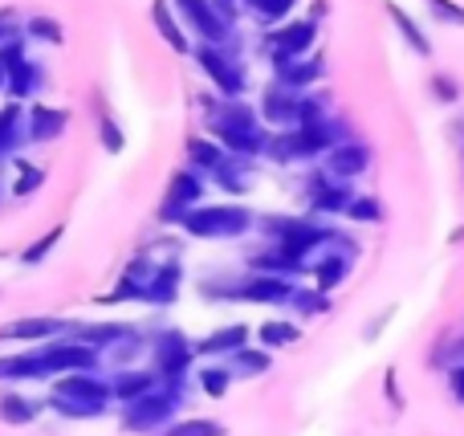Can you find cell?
<instances>
[{
	"label": "cell",
	"mask_w": 464,
	"mask_h": 436,
	"mask_svg": "<svg viewBox=\"0 0 464 436\" xmlns=\"http://www.w3.org/2000/svg\"><path fill=\"white\" fill-rule=\"evenodd\" d=\"M0 86H5V65H0Z\"/></svg>",
	"instance_id": "48"
},
{
	"label": "cell",
	"mask_w": 464,
	"mask_h": 436,
	"mask_svg": "<svg viewBox=\"0 0 464 436\" xmlns=\"http://www.w3.org/2000/svg\"><path fill=\"white\" fill-rule=\"evenodd\" d=\"M314 41H318V24H314L310 16H302V21H289V24H281V29H273L265 49H269L273 65H285V62H294V57L310 53Z\"/></svg>",
	"instance_id": "9"
},
{
	"label": "cell",
	"mask_w": 464,
	"mask_h": 436,
	"mask_svg": "<svg viewBox=\"0 0 464 436\" xmlns=\"http://www.w3.org/2000/svg\"><path fill=\"white\" fill-rule=\"evenodd\" d=\"M200 196H204V176L200 171H192V168H184V171H176L171 176V184H168V196H163V208H160V217L163 220H184L188 212L200 204Z\"/></svg>",
	"instance_id": "12"
},
{
	"label": "cell",
	"mask_w": 464,
	"mask_h": 436,
	"mask_svg": "<svg viewBox=\"0 0 464 436\" xmlns=\"http://www.w3.org/2000/svg\"><path fill=\"white\" fill-rule=\"evenodd\" d=\"M13 37H16V13L13 8H0V45Z\"/></svg>",
	"instance_id": "47"
},
{
	"label": "cell",
	"mask_w": 464,
	"mask_h": 436,
	"mask_svg": "<svg viewBox=\"0 0 464 436\" xmlns=\"http://www.w3.org/2000/svg\"><path fill=\"white\" fill-rule=\"evenodd\" d=\"M111 380H102L98 372H73L53 380L49 392V408H53L62 421H98V416L111 412Z\"/></svg>",
	"instance_id": "2"
},
{
	"label": "cell",
	"mask_w": 464,
	"mask_h": 436,
	"mask_svg": "<svg viewBox=\"0 0 464 436\" xmlns=\"http://www.w3.org/2000/svg\"><path fill=\"white\" fill-rule=\"evenodd\" d=\"M367 163H371V151L362 143H354V139H346V143H338V147H330L326 151V176L330 179H354V176H362L367 171Z\"/></svg>",
	"instance_id": "16"
},
{
	"label": "cell",
	"mask_w": 464,
	"mask_h": 436,
	"mask_svg": "<svg viewBox=\"0 0 464 436\" xmlns=\"http://www.w3.org/2000/svg\"><path fill=\"white\" fill-rule=\"evenodd\" d=\"M179 404H184V388H171V383H160L155 392H147V396L130 400V404H122V429L127 432H139V436H160L168 429L171 421H176Z\"/></svg>",
	"instance_id": "4"
},
{
	"label": "cell",
	"mask_w": 464,
	"mask_h": 436,
	"mask_svg": "<svg viewBox=\"0 0 464 436\" xmlns=\"http://www.w3.org/2000/svg\"><path fill=\"white\" fill-rule=\"evenodd\" d=\"M179 286H184V266L179 261H163V266H155L151 282H147V298L151 306H171V302L179 298Z\"/></svg>",
	"instance_id": "22"
},
{
	"label": "cell",
	"mask_w": 464,
	"mask_h": 436,
	"mask_svg": "<svg viewBox=\"0 0 464 436\" xmlns=\"http://www.w3.org/2000/svg\"><path fill=\"white\" fill-rule=\"evenodd\" d=\"M62 233H65V228H62V225L45 228V233H41V237H37V241H33V245H29V249H24V253H21V266H29V269H33V266H41V261H45V257H49V253H53V249H57V241H62Z\"/></svg>",
	"instance_id": "37"
},
{
	"label": "cell",
	"mask_w": 464,
	"mask_h": 436,
	"mask_svg": "<svg viewBox=\"0 0 464 436\" xmlns=\"http://www.w3.org/2000/svg\"><path fill=\"white\" fill-rule=\"evenodd\" d=\"M37 380H49L37 347L16 351V355H0V383H37Z\"/></svg>",
	"instance_id": "18"
},
{
	"label": "cell",
	"mask_w": 464,
	"mask_h": 436,
	"mask_svg": "<svg viewBox=\"0 0 464 436\" xmlns=\"http://www.w3.org/2000/svg\"><path fill=\"white\" fill-rule=\"evenodd\" d=\"M273 367V355L265 347H240L237 355H228V372L232 380H256Z\"/></svg>",
	"instance_id": "28"
},
{
	"label": "cell",
	"mask_w": 464,
	"mask_h": 436,
	"mask_svg": "<svg viewBox=\"0 0 464 436\" xmlns=\"http://www.w3.org/2000/svg\"><path fill=\"white\" fill-rule=\"evenodd\" d=\"M160 388V375L147 372V367H119V372L111 375V396L122 400V404H130V400L147 396V392Z\"/></svg>",
	"instance_id": "21"
},
{
	"label": "cell",
	"mask_w": 464,
	"mask_h": 436,
	"mask_svg": "<svg viewBox=\"0 0 464 436\" xmlns=\"http://www.w3.org/2000/svg\"><path fill=\"white\" fill-rule=\"evenodd\" d=\"M265 233H269L273 249L281 253V257L289 261V266L302 269L305 257L318 249H326V245H334V228L326 225H314V220H297V217H269L265 220Z\"/></svg>",
	"instance_id": "3"
},
{
	"label": "cell",
	"mask_w": 464,
	"mask_h": 436,
	"mask_svg": "<svg viewBox=\"0 0 464 436\" xmlns=\"http://www.w3.org/2000/svg\"><path fill=\"white\" fill-rule=\"evenodd\" d=\"M285 306H294L297 315H305V318H318V315H326V310H330V294L305 290V286H294V294H289Z\"/></svg>",
	"instance_id": "35"
},
{
	"label": "cell",
	"mask_w": 464,
	"mask_h": 436,
	"mask_svg": "<svg viewBox=\"0 0 464 436\" xmlns=\"http://www.w3.org/2000/svg\"><path fill=\"white\" fill-rule=\"evenodd\" d=\"M151 359H155V367L151 372L160 375V383H171V388H184V380H188V372H192V363H196V343L188 339L184 331H160L151 339Z\"/></svg>",
	"instance_id": "6"
},
{
	"label": "cell",
	"mask_w": 464,
	"mask_h": 436,
	"mask_svg": "<svg viewBox=\"0 0 464 436\" xmlns=\"http://www.w3.org/2000/svg\"><path fill=\"white\" fill-rule=\"evenodd\" d=\"M432 94L440 98V102H457V98H460V86L449 78V73H432Z\"/></svg>",
	"instance_id": "45"
},
{
	"label": "cell",
	"mask_w": 464,
	"mask_h": 436,
	"mask_svg": "<svg viewBox=\"0 0 464 436\" xmlns=\"http://www.w3.org/2000/svg\"><path fill=\"white\" fill-rule=\"evenodd\" d=\"M176 13L184 16V24L204 41V45H225L228 41V21L220 16V8L212 0H171Z\"/></svg>",
	"instance_id": "10"
},
{
	"label": "cell",
	"mask_w": 464,
	"mask_h": 436,
	"mask_svg": "<svg viewBox=\"0 0 464 436\" xmlns=\"http://www.w3.org/2000/svg\"><path fill=\"white\" fill-rule=\"evenodd\" d=\"M37 82H41V73H37V65L29 62V57H21V62H13L5 70V90H8V98H29L33 90H37Z\"/></svg>",
	"instance_id": "32"
},
{
	"label": "cell",
	"mask_w": 464,
	"mask_h": 436,
	"mask_svg": "<svg viewBox=\"0 0 464 436\" xmlns=\"http://www.w3.org/2000/svg\"><path fill=\"white\" fill-rule=\"evenodd\" d=\"M196 62H200V70L208 73V82L220 90L225 98H240L245 94V70H240V62H232L225 53V45H192Z\"/></svg>",
	"instance_id": "8"
},
{
	"label": "cell",
	"mask_w": 464,
	"mask_h": 436,
	"mask_svg": "<svg viewBox=\"0 0 464 436\" xmlns=\"http://www.w3.org/2000/svg\"><path fill=\"white\" fill-rule=\"evenodd\" d=\"M245 5L253 8V16H256L261 24H281L289 13H294L297 0H245Z\"/></svg>",
	"instance_id": "39"
},
{
	"label": "cell",
	"mask_w": 464,
	"mask_h": 436,
	"mask_svg": "<svg viewBox=\"0 0 464 436\" xmlns=\"http://www.w3.org/2000/svg\"><path fill=\"white\" fill-rule=\"evenodd\" d=\"M208 131L225 151L237 155V160L265 155V147H269V131H265L261 114H256L248 102H240V98H228L225 106L208 111Z\"/></svg>",
	"instance_id": "1"
},
{
	"label": "cell",
	"mask_w": 464,
	"mask_h": 436,
	"mask_svg": "<svg viewBox=\"0 0 464 436\" xmlns=\"http://www.w3.org/2000/svg\"><path fill=\"white\" fill-rule=\"evenodd\" d=\"M261 114H265V122H273V127H297V90H285L273 82L261 98Z\"/></svg>",
	"instance_id": "24"
},
{
	"label": "cell",
	"mask_w": 464,
	"mask_h": 436,
	"mask_svg": "<svg viewBox=\"0 0 464 436\" xmlns=\"http://www.w3.org/2000/svg\"><path fill=\"white\" fill-rule=\"evenodd\" d=\"M240 347H248V326L228 323V326H217L212 334H204V339L196 343V359H228V355H237Z\"/></svg>",
	"instance_id": "17"
},
{
	"label": "cell",
	"mask_w": 464,
	"mask_h": 436,
	"mask_svg": "<svg viewBox=\"0 0 464 436\" xmlns=\"http://www.w3.org/2000/svg\"><path fill=\"white\" fill-rule=\"evenodd\" d=\"M21 106L16 102H8L5 111H0V155H8V151H16V143H21Z\"/></svg>",
	"instance_id": "36"
},
{
	"label": "cell",
	"mask_w": 464,
	"mask_h": 436,
	"mask_svg": "<svg viewBox=\"0 0 464 436\" xmlns=\"http://www.w3.org/2000/svg\"><path fill=\"white\" fill-rule=\"evenodd\" d=\"M351 196L354 192L343 184V179L322 176V179H314V184H310V208L322 212V217H346V204H351Z\"/></svg>",
	"instance_id": "20"
},
{
	"label": "cell",
	"mask_w": 464,
	"mask_h": 436,
	"mask_svg": "<svg viewBox=\"0 0 464 436\" xmlns=\"http://www.w3.org/2000/svg\"><path fill=\"white\" fill-rule=\"evenodd\" d=\"M196 383H200L204 396L225 400L228 392H232V372H228V363H204L200 375H196Z\"/></svg>",
	"instance_id": "34"
},
{
	"label": "cell",
	"mask_w": 464,
	"mask_h": 436,
	"mask_svg": "<svg viewBox=\"0 0 464 436\" xmlns=\"http://www.w3.org/2000/svg\"><path fill=\"white\" fill-rule=\"evenodd\" d=\"M73 331V323L65 318H53V315H29V318H13V323L0 326V343H53V339H65Z\"/></svg>",
	"instance_id": "11"
},
{
	"label": "cell",
	"mask_w": 464,
	"mask_h": 436,
	"mask_svg": "<svg viewBox=\"0 0 464 436\" xmlns=\"http://www.w3.org/2000/svg\"><path fill=\"white\" fill-rule=\"evenodd\" d=\"M41 412V404H33L29 396H21V392H0V424H13V429H24V424H33Z\"/></svg>",
	"instance_id": "29"
},
{
	"label": "cell",
	"mask_w": 464,
	"mask_h": 436,
	"mask_svg": "<svg viewBox=\"0 0 464 436\" xmlns=\"http://www.w3.org/2000/svg\"><path fill=\"white\" fill-rule=\"evenodd\" d=\"M343 249H330L326 257L314 266V290H322V294H334L338 286L351 277V266H354V245L351 241H338Z\"/></svg>",
	"instance_id": "15"
},
{
	"label": "cell",
	"mask_w": 464,
	"mask_h": 436,
	"mask_svg": "<svg viewBox=\"0 0 464 436\" xmlns=\"http://www.w3.org/2000/svg\"><path fill=\"white\" fill-rule=\"evenodd\" d=\"M151 274H155V261L151 257H135L127 269H122L119 286H114L111 294H102V302H106V306H119V302H143Z\"/></svg>",
	"instance_id": "14"
},
{
	"label": "cell",
	"mask_w": 464,
	"mask_h": 436,
	"mask_svg": "<svg viewBox=\"0 0 464 436\" xmlns=\"http://www.w3.org/2000/svg\"><path fill=\"white\" fill-rule=\"evenodd\" d=\"M179 225L188 228V237H200V241H228L253 228V212L245 204H196Z\"/></svg>",
	"instance_id": "5"
},
{
	"label": "cell",
	"mask_w": 464,
	"mask_h": 436,
	"mask_svg": "<svg viewBox=\"0 0 464 436\" xmlns=\"http://www.w3.org/2000/svg\"><path fill=\"white\" fill-rule=\"evenodd\" d=\"M428 8H432L444 24H464V5H457V0H428Z\"/></svg>",
	"instance_id": "44"
},
{
	"label": "cell",
	"mask_w": 464,
	"mask_h": 436,
	"mask_svg": "<svg viewBox=\"0 0 464 436\" xmlns=\"http://www.w3.org/2000/svg\"><path fill=\"white\" fill-rule=\"evenodd\" d=\"M217 184L225 188V192H248V184H253V171H248V163H232L225 160L220 163V171H217Z\"/></svg>",
	"instance_id": "38"
},
{
	"label": "cell",
	"mask_w": 464,
	"mask_h": 436,
	"mask_svg": "<svg viewBox=\"0 0 464 436\" xmlns=\"http://www.w3.org/2000/svg\"><path fill=\"white\" fill-rule=\"evenodd\" d=\"M73 339L86 343V347H94L98 355H106V351H114L127 334H135V326L127 323H73Z\"/></svg>",
	"instance_id": "19"
},
{
	"label": "cell",
	"mask_w": 464,
	"mask_h": 436,
	"mask_svg": "<svg viewBox=\"0 0 464 436\" xmlns=\"http://www.w3.org/2000/svg\"><path fill=\"white\" fill-rule=\"evenodd\" d=\"M16 184H13V196H33L41 184H45V171L41 168H33V163H24V160H16Z\"/></svg>",
	"instance_id": "42"
},
{
	"label": "cell",
	"mask_w": 464,
	"mask_h": 436,
	"mask_svg": "<svg viewBox=\"0 0 464 436\" xmlns=\"http://www.w3.org/2000/svg\"><path fill=\"white\" fill-rule=\"evenodd\" d=\"M70 127V114L62 111V106H45V102H37L29 111V122H24V135L29 139H37V143H53L62 131Z\"/></svg>",
	"instance_id": "25"
},
{
	"label": "cell",
	"mask_w": 464,
	"mask_h": 436,
	"mask_svg": "<svg viewBox=\"0 0 464 436\" xmlns=\"http://www.w3.org/2000/svg\"><path fill=\"white\" fill-rule=\"evenodd\" d=\"M98 139H102V147L111 155L122 151V131H119V122H114L111 114H102V119H98Z\"/></svg>",
	"instance_id": "43"
},
{
	"label": "cell",
	"mask_w": 464,
	"mask_h": 436,
	"mask_svg": "<svg viewBox=\"0 0 464 436\" xmlns=\"http://www.w3.org/2000/svg\"><path fill=\"white\" fill-rule=\"evenodd\" d=\"M294 282L289 277H273V274H248L240 282H232V298L240 302H256V306H285Z\"/></svg>",
	"instance_id": "13"
},
{
	"label": "cell",
	"mask_w": 464,
	"mask_h": 436,
	"mask_svg": "<svg viewBox=\"0 0 464 436\" xmlns=\"http://www.w3.org/2000/svg\"><path fill=\"white\" fill-rule=\"evenodd\" d=\"M346 217L359 220V225H379L383 220V204L375 200V196H351V204H346Z\"/></svg>",
	"instance_id": "40"
},
{
	"label": "cell",
	"mask_w": 464,
	"mask_h": 436,
	"mask_svg": "<svg viewBox=\"0 0 464 436\" xmlns=\"http://www.w3.org/2000/svg\"><path fill=\"white\" fill-rule=\"evenodd\" d=\"M225 160H228V151L212 135L188 139V163H192V171H200V176H217Z\"/></svg>",
	"instance_id": "26"
},
{
	"label": "cell",
	"mask_w": 464,
	"mask_h": 436,
	"mask_svg": "<svg viewBox=\"0 0 464 436\" xmlns=\"http://www.w3.org/2000/svg\"><path fill=\"white\" fill-rule=\"evenodd\" d=\"M387 16H392V24L403 33V41H408V45L416 49L420 57H432V41H428V37H424V29H420V24L411 21L408 8H400L395 0H387Z\"/></svg>",
	"instance_id": "30"
},
{
	"label": "cell",
	"mask_w": 464,
	"mask_h": 436,
	"mask_svg": "<svg viewBox=\"0 0 464 436\" xmlns=\"http://www.w3.org/2000/svg\"><path fill=\"white\" fill-rule=\"evenodd\" d=\"M277 70V86H285V90H310L314 82L326 73V65H322V57H314V53H305V57H294V62H285V65H273Z\"/></svg>",
	"instance_id": "23"
},
{
	"label": "cell",
	"mask_w": 464,
	"mask_h": 436,
	"mask_svg": "<svg viewBox=\"0 0 464 436\" xmlns=\"http://www.w3.org/2000/svg\"><path fill=\"white\" fill-rule=\"evenodd\" d=\"M24 33H29L33 41H45V45H62V41H65L62 24H57L53 16H45V13L29 16V24H24Z\"/></svg>",
	"instance_id": "41"
},
{
	"label": "cell",
	"mask_w": 464,
	"mask_h": 436,
	"mask_svg": "<svg viewBox=\"0 0 464 436\" xmlns=\"http://www.w3.org/2000/svg\"><path fill=\"white\" fill-rule=\"evenodd\" d=\"M160 436H228V429L212 416H184V421H171Z\"/></svg>",
	"instance_id": "33"
},
{
	"label": "cell",
	"mask_w": 464,
	"mask_h": 436,
	"mask_svg": "<svg viewBox=\"0 0 464 436\" xmlns=\"http://www.w3.org/2000/svg\"><path fill=\"white\" fill-rule=\"evenodd\" d=\"M449 392H452V400H457V404H464V363L449 367Z\"/></svg>",
	"instance_id": "46"
},
{
	"label": "cell",
	"mask_w": 464,
	"mask_h": 436,
	"mask_svg": "<svg viewBox=\"0 0 464 436\" xmlns=\"http://www.w3.org/2000/svg\"><path fill=\"white\" fill-rule=\"evenodd\" d=\"M151 21H155V29H160V37L168 41L176 53H192V41H188L184 24H179L176 8H171L168 0H155V5H151Z\"/></svg>",
	"instance_id": "27"
},
{
	"label": "cell",
	"mask_w": 464,
	"mask_h": 436,
	"mask_svg": "<svg viewBox=\"0 0 464 436\" xmlns=\"http://www.w3.org/2000/svg\"><path fill=\"white\" fill-rule=\"evenodd\" d=\"M41 351V363H45L49 380H62V375H73V372H98V351L86 347V343H78L73 334H65V339H53V343H37Z\"/></svg>",
	"instance_id": "7"
},
{
	"label": "cell",
	"mask_w": 464,
	"mask_h": 436,
	"mask_svg": "<svg viewBox=\"0 0 464 436\" xmlns=\"http://www.w3.org/2000/svg\"><path fill=\"white\" fill-rule=\"evenodd\" d=\"M256 339H261L265 351H281V347H294V343L302 339V326L285 323V318H269V323L256 326Z\"/></svg>",
	"instance_id": "31"
}]
</instances>
